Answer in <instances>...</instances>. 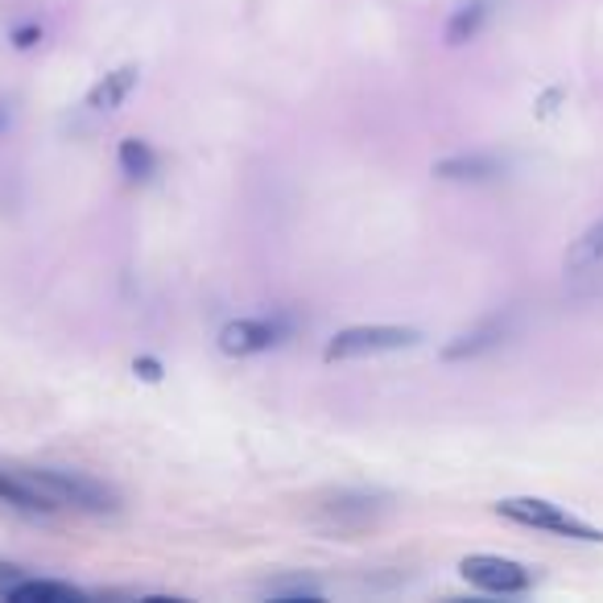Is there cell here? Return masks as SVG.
<instances>
[{
  "mask_svg": "<svg viewBox=\"0 0 603 603\" xmlns=\"http://www.w3.org/2000/svg\"><path fill=\"white\" fill-rule=\"evenodd\" d=\"M37 37H42V30H34V25H30V30H18V34H13V42H18V51H30Z\"/></svg>",
  "mask_w": 603,
  "mask_h": 603,
  "instance_id": "obj_16",
  "label": "cell"
},
{
  "mask_svg": "<svg viewBox=\"0 0 603 603\" xmlns=\"http://www.w3.org/2000/svg\"><path fill=\"white\" fill-rule=\"evenodd\" d=\"M4 600L13 603H70V600H87V591L58 579H21L13 591H4Z\"/></svg>",
  "mask_w": 603,
  "mask_h": 603,
  "instance_id": "obj_10",
  "label": "cell"
},
{
  "mask_svg": "<svg viewBox=\"0 0 603 603\" xmlns=\"http://www.w3.org/2000/svg\"><path fill=\"white\" fill-rule=\"evenodd\" d=\"M121 170L129 174V178H149V174L157 170V154L149 149V141L141 137H129L121 141Z\"/></svg>",
  "mask_w": 603,
  "mask_h": 603,
  "instance_id": "obj_13",
  "label": "cell"
},
{
  "mask_svg": "<svg viewBox=\"0 0 603 603\" xmlns=\"http://www.w3.org/2000/svg\"><path fill=\"white\" fill-rule=\"evenodd\" d=\"M133 372H137L141 380H161V364L149 360V356H141V360L133 364Z\"/></svg>",
  "mask_w": 603,
  "mask_h": 603,
  "instance_id": "obj_15",
  "label": "cell"
},
{
  "mask_svg": "<svg viewBox=\"0 0 603 603\" xmlns=\"http://www.w3.org/2000/svg\"><path fill=\"white\" fill-rule=\"evenodd\" d=\"M0 504H9V509H18V513H30V517L54 513L51 500L21 476V467H0Z\"/></svg>",
  "mask_w": 603,
  "mask_h": 603,
  "instance_id": "obj_7",
  "label": "cell"
},
{
  "mask_svg": "<svg viewBox=\"0 0 603 603\" xmlns=\"http://www.w3.org/2000/svg\"><path fill=\"white\" fill-rule=\"evenodd\" d=\"M422 344V331L417 327H347L339 331L327 347H323V360L339 364V360H360V356H384V351H405V347Z\"/></svg>",
  "mask_w": 603,
  "mask_h": 603,
  "instance_id": "obj_3",
  "label": "cell"
},
{
  "mask_svg": "<svg viewBox=\"0 0 603 603\" xmlns=\"http://www.w3.org/2000/svg\"><path fill=\"white\" fill-rule=\"evenodd\" d=\"M603 260V220L600 224H591L579 236V241L570 244V253H567V273H587V269H595Z\"/></svg>",
  "mask_w": 603,
  "mask_h": 603,
  "instance_id": "obj_11",
  "label": "cell"
},
{
  "mask_svg": "<svg viewBox=\"0 0 603 603\" xmlns=\"http://www.w3.org/2000/svg\"><path fill=\"white\" fill-rule=\"evenodd\" d=\"M434 174L443 178V182H488V178H496L504 174V157L496 154H459V157H443Z\"/></svg>",
  "mask_w": 603,
  "mask_h": 603,
  "instance_id": "obj_8",
  "label": "cell"
},
{
  "mask_svg": "<svg viewBox=\"0 0 603 603\" xmlns=\"http://www.w3.org/2000/svg\"><path fill=\"white\" fill-rule=\"evenodd\" d=\"M488 21V0H471L464 9H455V18L447 25V42L450 46H464L471 37L480 34V25Z\"/></svg>",
  "mask_w": 603,
  "mask_h": 603,
  "instance_id": "obj_12",
  "label": "cell"
},
{
  "mask_svg": "<svg viewBox=\"0 0 603 603\" xmlns=\"http://www.w3.org/2000/svg\"><path fill=\"white\" fill-rule=\"evenodd\" d=\"M496 513L504 521H517V525H529V529H546V534L558 537H574V541H603V529L587 525V521L570 517L562 504L541 496H509L496 504Z\"/></svg>",
  "mask_w": 603,
  "mask_h": 603,
  "instance_id": "obj_2",
  "label": "cell"
},
{
  "mask_svg": "<svg viewBox=\"0 0 603 603\" xmlns=\"http://www.w3.org/2000/svg\"><path fill=\"white\" fill-rule=\"evenodd\" d=\"M260 595H269V600H319L323 587L302 579V574H293V579H269V583H260Z\"/></svg>",
  "mask_w": 603,
  "mask_h": 603,
  "instance_id": "obj_14",
  "label": "cell"
},
{
  "mask_svg": "<svg viewBox=\"0 0 603 603\" xmlns=\"http://www.w3.org/2000/svg\"><path fill=\"white\" fill-rule=\"evenodd\" d=\"M281 339V327L273 319H236L220 331V347L224 356H260Z\"/></svg>",
  "mask_w": 603,
  "mask_h": 603,
  "instance_id": "obj_5",
  "label": "cell"
},
{
  "mask_svg": "<svg viewBox=\"0 0 603 603\" xmlns=\"http://www.w3.org/2000/svg\"><path fill=\"white\" fill-rule=\"evenodd\" d=\"M141 83V70L137 67H121L112 70V75H104L100 83L87 91V108L91 112H116V108L129 100V91Z\"/></svg>",
  "mask_w": 603,
  "mask_h": 603,
  "instance_id": "obj_9",
  "label": "cell"
},
{
  "mask_svg": "<svg viewBox=\"0 0 603 603\" xmlns=\"http://www.w3.org/2000/svg\"><path fill=\"white\" fill-rule=\"evenodd\" d=\"M21 476L34 483L54 509H83V513H116V509H121L116 488H108L104 480H91V476H79V471L30 467V471H21Z\"/></svg>",
  "mask_w": 603,
  "mask_h": 603,
  "instance_id": "obj_1",
  "label": "cell"
},
{
  "mask_svg": "<svg viewBox=\"0 0 603 603\" xmlns=\"http://www.w3.org/2000/svg\"><path fill=\"white\" fill-rule=\"evenodd\" d=\"M459 574L471 587L492 591V595H521L534 587V570L513 562V558H500V554H467L459 562Z\"/></svg>",
  "mask_w": 603,
  "mask_h": 603,
  "instance_id": "obj_4",
  "label": "cell"
},
{
  "mask_svg": "<svg viewBox=\"0 0 603 603\" xmlns=\"http://www.w3.org/2000/svg\"><path fill=\"white\" fill-rule=\"evenodd\" d=\"M504 335H509V314L483 319L480 327L455 335V339L443 347V360H476V356H483V351H492V347L504 344Z\"/></svg>",
  "mask_w": 603,
  "mask_h": 603,
  "instance_id": "obj_6",
  "label": "cell"
}]
</instances>
